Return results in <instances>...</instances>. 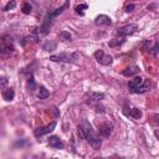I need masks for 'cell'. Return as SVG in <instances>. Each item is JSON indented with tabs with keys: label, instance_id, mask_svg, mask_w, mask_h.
Wrapping results in <instances>:
<instances>
[{
	"label": "cell",
	"instance_id": "1",
	"mask_svg": "<svg viewBox=\"0 0 159 159\" xmlns=\"http://www.w3.org/2000/svg\"><path fill=\"white\" fill-rule=\"evenodd\" d=\"M77 132H78V135H80V138H82V139H86L89 144H91V147L93 148V149H96V150H98L99 148H101V144H102V140H101V138H99V135L94 132V129L92 128V125L84 119L80 125H78V128H77Z\"/></svg>",
	"mask_w": 159,
	"mask_h": 159
},
{
	"label": "cell",
	"instance_id": "2",
	"mask_svg": "<svg viewBox=\"0 0 159 159\" xmlns=\"http://www.w3.org/2000/svg\"><path fill=\"white\" fill-rule=\"evenodd\" d=\"M68 6V2H65L61 7H58V9H56V10H53V11H48L47 14H46V16H45V19H43V22H42V25L39 27V29H36L37 31V34H39V36H45L48 31H50V27H51V25H52V22H53V19L56 17V16H58L66 7Z\"/></svg>",
	"mask_w": 159,
	"mask_h": 159
},
{
	"label": "cell",
	"instance_id": "3",
	"mask_svg": "<svg viewBox=\"0 0 159 159\" xmlns=\"http://www.w3.org/2000/svg\"><path fill=\"white\" fill-rule=\"evenodd\" d=\"M78 57H80V55L77 52H72V53L62 52L58 55L50 56V60L52 62H76V60H78Z\"/></svg>",
	"mask_w": 159,
	"mask_h": 159
},
{
	"label": "cell",
	"instance_id": "4",
	"mask_svg": "<svg viewBox=\"0 0 159 159\" xmlns=\"http://www.w3.org/2000/svg\"><path fill=\"white\" fill-rule=\"evenodd\" d=\"M0 50L4 55H10L14 52V41L12 37L9 35H4L0 39Z\"/></svg>",
	"mask_w": 159,
	"mask_h": 159
},
{
	"label": "cell",
	"instance_id": "5",
	"mask_svg": "<svg viewBox=\"0 0 159 159\" xmlns=\"http://www.w3.org/2000/svg\"><path fill=\"white\" fill-rule=\"evenodd\" d=\"M137 30H138V26H137L135 24H129V25H125V26H123V27L117 29L116 35H117V37H123V39H125L127 36L134 34Z\"/></svg>",
	"mask_w": 159,
	"mask_h": 159
},
{
	"label": "cell",
	"instance_id": "6",
	"mask_svg": "<svg viewBox=\"0 0 159 159\" xmlns=\"http://www.w3.org/2000/svg\"><path fill=\"white\" fill-rule=\"evenodd\" d=\"M143 83H144V80L140 76L134 77L133 80H130L128 82V89H129V92H132V93H139Z\"/></svg>",
	"mask_w": 159,
	"mask_h": 159
},
{
	"label": "cell",
	"instance_id": "7",
	"mask_svg": "<svg viewBox=\"0 0 159 159\" xmlns=\"http://www.w3.org/2000/svg\"><path fill=\"white\" fill-rule=\"evenodd\" d=\"M113 129H114L113 123L109 122V120H107V122L99 124V127H98V134H99L101 137H103V138H108V137L112 134Z\"/></svg>",
	"mask_w": 159,
	"mask_h": 159
},
{
	"label": "cell",
	"instance_id": "8",
	"mask_svg": "<svg viewBox=\"0 0 159 159\" xmlns=\"http://www.w3.org/2000/svg\"><path fill=\"white\" fill-rule=\"evenodd\" d=\"M93 56H94V58L101 63V65H104V66H108V65H111L112 63V61H113V58H112V56H109V55H106L102 50H97L94 53H93Z\"/></svg>",
	"mask_w": 159,
	"mask_h": 159
},
{
	"label": "cell",
	"instance_id": "9",
	"mask_svg": "<svg viewBox=\"0 0 159 159\" xmlns=\"http://www.w3.org/2000/svg\"><path fill=\"white\" fill-rule=\"evenodd\" d=\"M55 127H56V122H51L50 124H47V125H45V127H39V128H36L35 130H34V134H35V137H42V135H45V134H47V133H50V132H52L53 129H55Z\"/></svg>",
	"mask_w": 159,
	"mask_h": 159
},
{
	"label": "cell",
	"instance_id": "10",
	"mask_svg": "<svg viewBox=\"0 0 159 159\" xmlns=\"http://www.w3.org/2000/svg\"><path fill=\"white\" fill-rule=\"evenodd\" d=\"M104 98V94L103 93H99V92H87L86 93V99H87V103L92 104V103H98L101 102L102 99Z\"/></svg>",
	"mask_w": 159,
	"mask_h": 159
},
{
	"label": "cell",
	"instance_id": "11",
	"mask_svg": "<svg viewBox=\"0 0 159 159\" xmlns=\"http://www.w3.org/2000/svg\"><path fill=\"white\" fill-rule=\"evenodd\" d=\"M94 24H96L97 26H102V25L108 26V25L112 24V19H111L109 16H107V15H98V16L96 17V20H94Z\"/></svg>",
	"mask_w": 159,
	"mask_h": 159
},
{
	"label": "cell",
	"instance_id": "12",
	"mask_svg": "<svg viewBox=\"0 0 159 159\" xmlns=\"http://www.w3.org/2000/svg\"><path fill=\"white\" fill-rule=\"evenodd\" d=\"M48 145L52 147V148H56V149H62V148L65 147L63 143H62V140H61L57 135L50 137V139H48Z\"/></svg>",
	"mask_w": 159,
	"mask_h": 159
},
{
	"label": "cell",
	"instance_id": "13",
	"mask_svg": "<svg viewBox=\"0 0 159 159\" xmlns=\"http://www.w3.org/2000/svg\"><path fill=\"white\" fill-rule=\"evenodd\" d=\"M138 72H139V67L135 66V65H133V66H129V67H127L125 70H123V71H122V75L125 76V77H130V76L137 75Z\"/></svg>",
	"mask_w": 159,
	"mask_h": 159
},
{
	"label": "cell",
	"instance_id": "14",
	"mask_svg": "<svg viewBox=\"0 0 159 159\" xmlns=\"http://www.w3.org/2000/svg\"><path fill=\"white\" fill-rule=\"evenodd\" d=\"M124 114L132 117L133 119H139L142 117V111L139 108H130L129 111H124Z\"/></svg>",
	"mask_w": 159,
	"mask_h": 159
},
{
	"label": "cell",
	"instance_id": "15",
	"mask_svg": "<svg viewBox=\"0 0 159 159\" xmlns=\"http://www.w3.org/2000/svg\"><path fill=\"white\" fill-rule=\"evenodd\" d=\"M14 97H15V92H14L12 88H5V89L2 91V98H4L5 101L10 102V101L14 99Z\"/></svg>",
	"mask_w": 159,
	"mask_h": 159
},
{
	"label": "cell",
	"instance_id": "16",
	"mask_svg": "<svg viewBox=\"0 0 159 159\" xmlns=\"http://www.w3.org/2000/svg\"><path fill=\"white\" fill-rule=\"evenodd\" d=\"M124 41H125V39H123V37H116V39L111 40L108 42V45H109V47H117V46H120L122 43H124Z\"/></svg>",
	"mask_w": 159,
	"mask_h": 159
},
{
	"label": "cell",
	"instance_id": "17",
	"mask_svg": "<svg viewBox=\"0 0 159 159\" xmlns=\"http://www.w3.org/2000/svg\"><path fill=\"white\" fill-rule=\"evenodd\" d=\"M48 96H50L48 89L45 86H41L40 87V92H39V99H46Z\"/></svg>",
	"mask_w": 159,
	"mask_h": 159
},
{
	"label": "cell",
	"instance_id": "18",
	"mask_svg": "<svg viewBox=\"0 0 159 159\" xmlns=\"http://www.w3.org/2000/svg\"><path fill=\"white\" fill-rule=\"evenodd\" d=\"M58 37H60V40H62V41H71V40H72L71 34H70L68 31H65V30L58 34Z\"/></svg>",
	"mask_w": 159,
	"mask_h": 159
},
{
	"label": "cell",
	"instance_id": "19",
	"mask_svg": "<svg viewBox=\"0 0 159 159\" xmlns=\"http://www.w3.org/2000/svg\"><path fill=\"white\" fill-rule=\"evenodd\" d=\"M87 4H80V5H77L76 7H75V10H76V12L78 14V15H81V16H83L84 15V10H87Z\"/></svg>",
	"mask_w": 159,
	"mask_h": 159
},
{
	"label": "cell",
	"instance_id": "20",
	"mask_svg": "<svg viewBox=\"0 0 159 159\" xmlns=\"http://www.w3.org/2000/svg\"><path fill=\"white\" fill-rule=\"evenodd\" d=\"M27 86H29V91H34L35 89V87H36V83H35V80H34V76H32V73H30L29 75V78H27Z\"/></svg>",
	"mask_w": 159,
	"mask_h": 159
},
{
	"label": "cell",
	"instance_id": "21",
	"mask_svg": "<svg viewBox=\"0 0 159 159\" xmlns=\"http://www.w3.org/2000/svg\"><path fill=\"white\" fill-rule=\"evenodd\" d=\"M21 11H22L25 15L31 14V11H32V6L30 5V2H24V4H22V7H21Z\"/></svg>",
	"mask_w": 159,
	"mask_h": 159
},
{
	"label": "cell",
	"instance_id": "22",
	"mask_svg": "<svg viewBox=\"0 0 159 159\" xmlns=\"http://www.w3.org/2000/svg\"><path fill=\"white\" fill-rule=\"evenodd\" d=\"M43 48H45L46 51H52V50L56 48V43H55V42H46V43L43 45Z\"/></svg>",
	"mask_w": 159,
	"mask_h": 159
},
{
	"label": "cell",
	"instance_id": "23",
	"mask_svg": "<svg viewBox=\"0 0 159 159\" xmlns=\"http://www.w3.org/2000/svg\"><path fill=\"white\" fill-rule=\"evenodd\" d=\"M16 6V1H10L4 6V11H9L10 9H14Z\"/></svg>",
	"mask_w": 159,
	"mask_h": 159
},
{
	"label": "cell",
	"instance_id": "24",
	"mask_svg": "<svg viewBox=\"0 0 159 159\" xmlns=\"http://www.w3.org/2000/svg\"><path fill=\"white\" fill-rule=\"evenodd\" d=\"M152 123L154 125H159V114H153L152 116Z\"/></svg>",
	"mask_w": 159,
	"mask_h": 159
},
{
	"label": "cell",
	"instance_id": "25",
	"mask_svg": "<svg viewBox=\"0 0 159 159\" xmlns=\"http://www.w3.org/2000/svg\"><path fill=\"white\" fill-rule=\"evenodd\" d=\"M135 7V5L134 4H127L125 5V7H124V10L127 11V12H130V11H133V9Z\"/></svg>",
	"mask_w": 159,
	"mask_h": 159
},
{
	"label": "cell",
	"instance_id": "26",
	"mask_svg": "<svg viewBox=\"0 0 159 159\" xmlns=\"http://www.w3.org/2000/svg\"><path fill=\"white\" fill-rule=\"evenodd\" d=\"M6 83H7V80H6V77H1V88H2V91L5 89V87H6Z\"/></svg>",
	"mask_w": 159,
	"mask_h": 159
},
{
	"label": "cell",
	"instance_id": "27",
	"mask_svg": "<svg viewBox=\"0 0 159 159\" xmlns=\"http://www.w3.org/2000/svg\"><path fill=\"white\" fill-rule=\"evenodd\" d=\"M108 159H123V158H122V157H119V155H116V154H114V155H111Z\"/></svg>",
	"mask_w": 159,
	"mask_h": 159
},
{
	"label": "cell",
	"instance_id": "28",
	"mask_svg": "<svg viewBox=\"0 0 159 159\" xmlns=\"http://www.w3.org/2000/svg\"><path fill=\"white\" fill-rule=\"evenodd\" d=\"M93 159H103L102 157H96V158H93Z\"/></svg>",
	"mask_w": 159,
	"mask_h": 159
}]
</instances>
